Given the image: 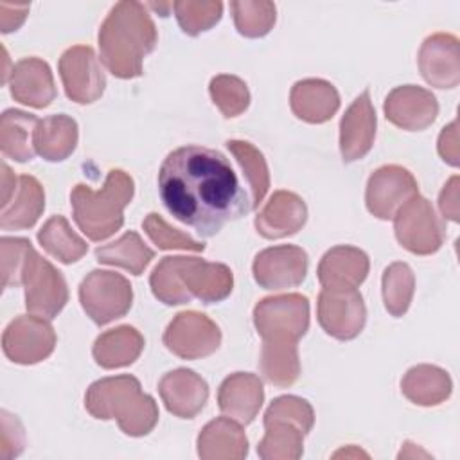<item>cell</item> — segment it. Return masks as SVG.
<instances>
[{
  "label": "cell",
  "instance_id": "obj_1",
  "mask_svg": "<svg viewBox=\"0 0 460 460\" xmlns=\"http://www.w3.org/2000/svg\"><path fill=\"white\" fill-rule=\"evenodd\" d=\"M158 192L169 214L201 237L216 235L228 221L252 210L230 160L203 146H183L165 156Z\"/></svg>",
  "mask_w": 460,
  "mask_h": 460
},
{
  "label": "cell",
  "instance_id": "obj_2",
  "mask_svg": "<svg viewBox=\"0 0 460 460\" xmlns=\"http://www.w3.org/2000/svg\"><path fill=\"white\" fill-rule=\"evenodd\" d=\"M158 34L140 2H119L99 29L101 61L120 79L142 75V61L156 47Z\"/></svg>",
  "mask_w": 460,
  "mask_h": 460
},
{
  "label": "cell",
  "instance_id": "obj_3",
  "mask_svg": "<svg viewBox=\"0 0 460 460\" xmlns=\"http://www.w3.org/2000/svg\"><path fill=\"white\" fill-rule=\"evenodd\" d=\"M84 408L95 419H117L119 428L129 437H144L158 422L155 399L140 390L137 377L128 374L95 381L84 395Z\"/></svg>",
  "mask_w": 460,
  "mask_h": 460
},
{
  "label": "cell",
  "instance_id": "obj_4",
  "mask_svg": "<svg viewBox=\"0 0 460 460\" xmlns=\"http://www.w3.org/2000/svg\"><path fill=\"white\" fill-rule=\"evenodd\" d=\"M133 192L131 176L120 169L108 172L101 190L79 183L70 194L74 221L90 241H104L124 225V208Z\"/></svg>",
  "mask_w": 460,
  "mask_h": 460
},
{
  "label": "cell",
  "instance_id": "obj_5",
  "mask_svg": "<svg viewBox=\"0 0 460 460\" xmlns=\"http://www.w3.org/2000/svg\"><path fill=\"white\" fill-rule=\"evenodd\" d=\"M314 413L305 399L282 395L271 401L264 413V438L257 453L264 460L300 458L304 453V435L311 431Z\"/></svg>",
  "mask_w": 460,
  "mask_h": 460
},
{
  "label": "cell",
  "instance_id": "obj_6",
  "mask_svg": "<svg viewBox=\"0 0 460 460\" xmlns=\"http://www.w3.org/2000/svg\"><path fill=\"white\" fill-rule=\"evenodd\" d=\"M22 284L25 288V307L31 314L52 320L68 302L66 282L59 270L29 246L22 266Z\"/></svg>",
  "mask_w": 460,
  "mask_h": 460
},
{
  "label": "cell",
  "instance_id": "obj_7",
  "mask_svg": "<svg viewBox=\"0 0 460 460\" xmlns=\"http://www.w3.org/2000/svg\"><path fill=\"white\" fill-rule=\"evenodd\" d=\"M253 323L262 341L298 343L309 327V300L298 293L268 296L255 305Z\"/></svg>",
  "mask_w": 460,
  "mask_h": 460
},
{
  "label": "cell",
  "instance_id": "obj_8",
  "mask_svg": "<svg viewBox=\"0 0 460 460\" xmlns=\"http://www.w3.org/2000/svg\"><path fill=\"white\" fill-rule=\"evenodd\" d=\"M79 300L84 313L97 325H106L131 309L133 289L124 275L93 270L79 286Z\"/></svg>",
  "mask_w": 460,
  "mask_h": 460
},
{
  "label": "cell",
  "instance_id": "obj_9",
  "mask_svg": "<svg viewBox=\"0 0 460 460\" xmlns=\"http://www.w3.org/2000/svg\"><path fill=\"white\" fill-rule=\"evenodd\" d=\"M395 237L402 248L417 255L435 253L444 241V221H440L431 203L415 194L394 216Z\"/></svg>",
  "mask_w": 460,
  "mask_h": 460
},
{
  "label": "cell",
  "instance_id": "obj_10",
  "mask_svg": "<svg viewBox=\"0 0 460 460\" xmlns=\"http://www.w3.org/2000/svg\"><path fill=\"white\" fill-rule=\"evenodd\" d=\"M56 332L47 318L38 314H20L4 331V354L20 365H34L52 354Z\"/></svg>",
  "mask_w": 460,
  "mask_h": 460
},
{
  "label": "cell",
  "instance_id": "obj_11",
  "mask_svg": "<svg viewBox=\"0 0 460 460\" xmlns=\"http://www.w3.org/2000/svg\"><path fill=\"white\" fill-rule=\"evenodd\" d=\"M219 327L203 313L183 311L174 316L164 332V345L183 359H199L217 350Z\"/></svg>",
  "mask_w": 460,
  "mask_h": 460
},
{
  "label": "cell",
  "instance_id": "obj_12",
  "mask_svg": "<svg viewBox=\"0 0 460 460\" xmlns=\"http://www.w3.org/2000/svg\"><path fill=\"white\" fill-rule=\"evenodd\" d=\"M367 309L358 288H323L318 295V322L336 340L356 338L365 325Z\"/></svg>",
  "mask_w": 460,
  "mask_h": 460
},
{
  "label": "cell",
  "instance_id": "obj_13",
  "mask_svg": "<svg viewBox=\"0 0 460 460\" xmlns=\"http://www.w3.org/2000/svg\"><path fill=\"white\" fill-rule=\"evenodd\" d=\"M59 75L66 97L79 104L97 101L106 86L104 72L97 56L88 45H75L59 58Z\"/></svg>",
  "mask_w": 460,
  "mask_h": 460
},
{
  "label": "cell",
  "instance_id": "obj_14",
  "mask_svg": "<svg viewBox=\"0 0 460 460\" xmlns=\"http://www.w3.org/2000/svg\"><path fill=\"white\" fill-rule=\"evenodd\" d=\"M253 279L264 289H288L304 282L307 273V253L295 244L271 246L257 253Z\"/></svg>",
  "mask_w": 460,
  "mask_h": 460
},
{
  "label": "cell",
  "instance_id": "obj_15",
  "mask_svg": "<svg viewBox=\"0 0 460 460\" xmlns=\"http://www.w3.org/2000/svg\"><path fill=\"white\" fill-rule=\"evenodd\" d=\"M415 194L417 181L411 172L401 165H383L367 183V208L379 219H394L395 212Z\"/></svg>",
  "mask_w": 460,
  "mask_h": 460
},
{
  "label": "cell",
  "instance_id": "obj_16",
  "mask_svg": "<svg viewBox=\"0 0 460 460\" xmlns=\"http://www.w3.org/2000/svg\"><path fill=\"white\" fill-rule=\"evenodd\" d=\"M178 275L185 291L205 304L221 302L232 293L234 275L226 264L178 255Z\"/></svg>",
  "mask_w": 460,
  "mask_h": 460
},
{
  "label": "cell",
  "instance_id": "obj_17",
  "mask_svg": "<svg viewBox=\"0 0 460 460\" xmlns=\"http://www.w3.org/2000/svg\"><path fill=\"white\" fill-rule=\"evenodd\" d=\"M438 113L437 99L431 92L404 84L394 88L385 101V115L386 119L408 131H420L428 128Z\"/></svg>",
  "mask_w": 460,
  "mask_h": 460
},
{
  "label": "cell",
  "instance_id": "obj_18",
  "mask_svg": "<svg viewBox=\"0 0 460 460\" xmlns=\"http://www.w3.org/2000/svg\"><path fill=\"white\" fill-rule=\"evenodd\" d=\"M376 138V110L370 92L365 90L354 99L340 122V151L343 162L361 160L374 146Z\"/></svg>",
  "mask_w": 460,
  "mask_h": 460
},
{
  "label": "cell",
  "instance_id": "obj_19",
  "mask_svg": "<svg viewBox=\"0 0 460 460\" xmlns=\"http://www.w3.org/2000/svg\"><path fill=\"white\" fill-rule=\"evenodd\" d=\"M158 392L165 408L180 419L196 417L208 399L207 381L189 368L167 372L158 383Z\"/></svg>",
  "mask_w": 460,
  "mask_h": 460
},
{
  "label": "cell",
  "instance_id": "obj_20",
  "mask_svg": "<svg viewBox=\"0 0 460 460\" xmlns=\"http://www.w3.org/2000/svg\"><path fill=\"white\" fill-rule=\"evenodd\" d=\"M422 77L437 88H455L458 72V40L451 34H433L424 40L419 52Z\"/></svg>",
  "mask_w": 460,
  "mask_h": 460
},
{
  "label": "cell",
  "instance_id": "obj_21",
  "mask_svg": "<svg viewBox=\"0 0 460 460\" xmlns=\"http://www.w3.org/2000/svg\"><path fill=\"white\" fill-rule=\"evenodd\" d=\"M11 95L32 108H47L56 99L50 66L40 58H23L11 70Z\"/></svg>",
  "mask_w": 460,
  "mask_h": 460
},
{
  "label": "cell",
  "instance_id": "obj_22",
  "mask_svg": "<svg viewBox=\"0 0 460 460\" xmlns=\"http://www.w3.org/2000/svg\"><path fill=\"white\" fill-rule=\"evenodd\" d=\"M307 219V208L300 196L289 190H277L255 217L257 232L266 239H279L296 234Z\"/></svg>",
  "mask_w": 460,
  "mask_h": 460
},
{
  "label": "cell",
  "instance_id": "obj_23",
  "mask_svg": "<svg viewBox=\"0 0 460 460\" xmlns=\"http://www.w3.org/2000/svg\"><path fill=\"white\" fill-rule=\"evenodd\" d=\"M262 383L250 372H235L228 376L217 392L219 410L239 424H250L255 419L262 406Z\"/></svg>",
  "mask_w": 460,
  "mask_h": 460
},
{
  "label": "cell",
  "instance_id": "obj_24",
  "mask_svg": "<svg viewBox=\"0 0 460 460\" xmlns=\"http://www.w3.org/2000/svg\"><path fill=\"white\" fill-rule=\"evenodd\" d=\"M318 280L323 288H358L368 273V257L356 246H334L318 264Z\"/></svg>",
  "mask_w": 460,
  "mask_h": 460
},
{
  "label": "cell",
  "instance_id": "obj_25",
  "mask_svg": "<svg viewBox=\"0 0 460 460\" xmlns=\"http://www.w3.org/2000/svg\"><path fill=\"white\" fill-rule=\"evenodd\" d=\"M289 102L300 120L322 124L338 111L340 95L336 88L323 79H304L293 84Z\"/></svg>",
  "mask_w": 460,
  "mask_h": 460
},
{
  "label": "cell",
  "instance_id": "obj_26",
  "mask_svg": "<svg viewBox=\"0 0 460 460\" xmlns=\"http://www.w3.org/2000/svg\"><path fill=\"white\" fill-rule=\"evenodd\" d=\"M248 453V440L241 424L230 417H217L210 420L198 437V455L201 458H244Z\"/></svg>",
  "mask_w": 460,
  "mask_h": 460
},
{
  "label": "cell",
  "instance_id": "obj_27",
  "mask_svg": "<svg viewBox=\"0 0 460 460\" xmlns=\"http://www.w3.org/2000/svg\"><path fill=\"white\" fill-rule=\"evenodd\" d=\"M45 208V192L34 176H18V189L11 201L2 207L0 226L4 230L31 228Z\"/></svg>",
  "mask_w": 460,
  "mask_h": 460
},
{
  "label": "cell",
  "instance_id": "obj_28",
  "mask_svg": "<svg viewBox=\"0 0 460 460\" xmlns=\"http://www.w3.org/2000/svg\"><path fill=\"white\" fill-rule=\"evenodd\" d=\"M77 146V122L65 115H50L34 129V149L49 162L66 160Z\"/></svg>",
  "mask_w": 460,
  "mask_h": 460
},
{
  "label": "cell",
  "instance_id": "obj_29",
  "mask_svg": "<svg viewBox=\"0 0 460 460\" xmlns=\"http://www.w3.org/2000/svg\"><path fill=\"white\" fill-rule=\"evenodd\" d=\"M144 349L142 334L131 325H120L102 332L93 343L95 363L102 368H120L131 365Z\"/></svg>",
  "mask_w": 460,
  "mask_h": 460
},
{
  "label": "cell",
  "instance_id": "obj_30",
  "mask_svg": "<svg viewBox=\"0 0 460 460\" xmlns=\"http://www.w3.org/2000/svg\"><path fill=\"white\" fill-rule=\"evenodd\" d=\"M40 119L22 110H5L0 117V149L5 158L27 162L34 158V129Z\"/></svg>",
  "mask_w": 460,
  "mask_h": 460
},
{
  "label": "cell",
  "instance_id": "obj_31",
  "mask_svg": "<svg viewBox=\"0 0 460 460\" xmlns=\"http://www.w3.org/2000/svg\"><path fill=\"white\" fill-rule=\"evenodd\" d=\"M402 394L415 404L435 406L451 394V379L446 370L431 365H419L406 372L401 381Z\"/></svg>",
  "mask_w": 460,
  "mask_h": 460
},
{
  "label": "cell",
  "instance_id": "obj_32",
  "mask_svg": "<svg viewBox=\"0 0 460 460\" xmlns=\"http://www.w3.org/2000/svg\"><path fill=\"white\" fill-rule=\"evenodd\" d=\"M95 257L101 264L120 266L133 275H142L147 264L155 259V252L144 244L137 232L129 230L117 241L99 246Z\"/></svg>",
  "mask_w": 460,
  "mask_h": 460
},
{
  "label": "cell",
  "instance_id": "obj_33",
  "mask_svg": "<svg viewBox=\"0 0 460 460\" xmlns=\"http://www.w3.org/2000/svg\"><path fill=\"white\" fill-rule=\"evenodd\" d=\"M228 151L235 156L237 164L243 169L246 185H248V198L252 210L262 203L268 189H270V172L262 153L246 140H226Z\"/></svg>",
  "mask_w": 460,
  "mask_h": 460
},
{
  "label": "cell",
  "instance_id": "obj_34",
  "mask_svg": "<svg viewBox=\"0 0 460 460\" xmlns=\"http://www.w3.org/2000/svg\"><path fill=\"white\" fill-rule=\"evenodd\" d=\"M43 250L63 264L77 262L88 250V244L70 228L66 217L52 216L38 232Z\"/></svg>",
  "mask_w": 460,
  "mask_h": 460
},
{
  "label": "cell",
  "instance_id": "obj_35",
  "mask_svg": "<svg viewBox=\"0 0 460 460\" xmlns=\"http://www.w3.org/2000/svg\"><path fill=\"white\" fill-rule=\"evenodd\" d=\"M261 372L271 385L291 386L300 376L296 343L293 341H262Z\"/></svg>",
  "mask_w": 460,
  "mask_h": 460
},
{
  "label": "cell",
  "instance_id": "obj_36",
  "mask_svg": "<svg viewBox=\"0 0 460 460\" xmlns=\"http://www.w3.org/2000/svg\"><path fill=\"white\" fill-rule=\"evenodd\" d=\"M415 277L406 262H394L383 273V300L392 316H402L411 302Z\"/></svg>",
  "mask_w": 460,
  "mask_h": 460
},
{
  "label": "cell",
  "instance_id": "obj_37",
  "mask_svg": "<svg viewBox=\"0 0 460 460\" xmlns=\"http://www.w3.org/2000/svg\"><path fill=\"white\" fill-rule=\"evenodd\" d=\"M237 32L246 38H261L275 23V4L271 2H230Z\"/></svg>",
  "mask_w": 460,
  "mask_h": 460
},
{
  "label": "cell",
  "instance_id": "obj_38",
  "mask_svg": "<svg viewBox=\"0 0 460 460\" xmlns=\"http://www.w3.org/2000/svg\"><path fill=\"white\" fill-rule=\"evenodd\" d=\"M208 90L214 104L226 119L241 115L250 104V92L246 88V83L235 75H216L210 81Z\"/></svg>",
  "mask_w": 460,
  "mask_h": 460
},
{
  "label": "cell",
  "instance_id": "obj_39",
  "mask_svg": "<svg viewBox=\"0 0 460 460\" xmlns=\"http://www.w3.org/2000/svg\"><path fill=\"white\" fill-rule=\"evenodd\" d=\"M176 20L181 31L189 36H196L203 31H208L221 20L223 4L221 2H190L181 0L172 4Z\"/></svg>",
  "mask_w": 460,
  "mask_h": 460
},
{
  "label": "cell",
  "instance_id": "obj_40",
  "mask_svg": "<svg viewBox=\"0 0 460 460\" xmlns=\"http://www.w3.org/2000/svg\"><path fill=\"white\" fill-rule=\"evenodd\" d=\"M144 232L147 237L160 248V250H185V252H203L205 243L194 241L187 234H181L178 228L169 226L162 216L156 212L147 214L142 223Z\"/></svg>",
  "mask_w": 460,
  "mask_h": 460
},
{
  "label": "cell",
  "instance_id": "obj_41",
  "mask_svg": "<svg viewBox=\"0 0 460 460\" xmlns=\"http://www.w3.org/2000/svg\"><path fill=\"white\" fill-rule=\"evenodd\" d=\"M31 246L29 239L23 237H2V288H16L22 284V266L25 253Z\"/></svg>",
  "mask_w": 460,
  "mask_h": 460
},
{
  "label": "cell",
  "instance_id": "obj_42",
  "mask_svg": "<svg viewBox=\"0 0 460 460\" xmlns=\"http://www.w3.org/2000/svg\"><path fill=\"white\" fill-rule=\"evenodd\" d=\"M25 435L16 415L2 410V435H0V458L9 460L23 451Z\"/></svg>",
  "mask_w": 460,
  "mask_h": 460
},
{
  "label": "cell",
  "instance_id": "obj_43",
  "mask_svg": "<svg viewBox=\"0 0 460 460\" xmlns=\"http://www.w3.org/2000/svg\"><path fill=\"white\" fill-rule=\"evenodd\" d=\"M29 13V4H7V2H2L0 4V27H2V32H11V31H16L25 16Z\"/></svg>",
  "mask_w": 460,
  "mask_h": 460
},
{
  "label": "cell",
  "instance_id": "obj_44",
  "mask_svg": "<svg viewBox=\"0 0 460 460\" xmlns=\"http://www.w3.org/2000/svg\"><path fill=\"white\" fill-rule=\"evenodd\" d=\"M438 153L444 162L451 165H458V149H456V120H453L447 128L442 129L438 138Z\"/></svg>",
  "mask_w": 460,
  "mask_h": 460
},
{
  "label": "cell",
  "instance_id": "obj_45",
  "mask_svg": "<svg viewBox=\"0 0 460 460\" xmlns=\"http://www.w3.org/2000/svg\"><path fill=\"white\" fill-rule=\"evenodd\" d=\"M456 183H458V176H453L449 180L447 185H444L440 198H438V207L442 210V216L451 219V221H458V203H456Z\"/></svg>",
  "mask_w": 460,
  "mask_h": 460
},
{
  "label": "cell",
  "instance_id": "obj_46",
  "mask_svg": "<svg viewBox=\"0 0 460 460\" xmlns=\"http://www.w3.org/2000/svg\"><path fill=\"white\" fill-rule=\"evenodd\" d=\"M16 189H18V178L7 167V164H2V207L11 201Z\"/></svg>",
  "mask_w": 460,
  "mask_h": 460
},
{
  "label": "cell",
  "instance_id": "obj_47",
  "mask_svg": "<svg viewBox=\"0 0 460 460\" xmlns=\"http://www.w3.org/2000/svg\"><path fill=\"white\" fill-rule=\"evenodd\" d=\"M146 7H151V9H155V11H158L160 13V16H167V9L169 7H172V4H147Z\"/></svg>",
  "mask_w": 460,
  "mask_h": 460
}]
</instances>
